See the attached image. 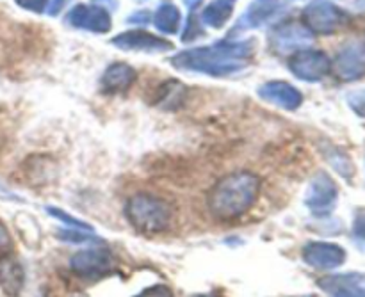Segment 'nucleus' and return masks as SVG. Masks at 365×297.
Masks as SVG:
<instances>
[{
	"instance_id": "f257e3e1",
	"label": "nucleus",
	"mask_w": 365,
	"mask_h": 297,
	"mask_svg": "<svg viewBox=\"0 0 365 297\" xmlns=\"http://www.w3.org/2000/svg\"><path fill=\"white\" fill-rule=\"evenodd\" d=\"M255 50V41H227L216 43L210 46H198L177 53L171 59V64L178 70L196 71V73L225 77L241 71L250 64V59Z\"/></svg>"
},
{
	"instance_id": "f03ea898",
	"label": "nucleus",
	"mask_w": 365,
	"mask_h": 297,
	"mask_svg": "<svg viewBox=\"0 0 365 297\" xmlns=\"http://www.w3.org/2000/svg\"><path fill=\"white\" fill-rule=\"evenodd\" d=\"M260 191L257 174L241 171L221 178L209 196V209L217 219H235L255 203Z\"/></svg>"
},
{
	"instance_id": "7ed1b4c3",
	"label": "nucleus",
	"mask_w": 365,
	"mask_h": 297,
	"mask_svg": "<svg viewBox=\"0 0 365 297\" xmlns=\"http://www.w3.org/2000/svg\"><path fill=\"white\" fill-rule=\"evenodd\" d=\"M125 212L132 226L145 234L164 231L171 219L170 205L152 194H135L128 199Z\"/></svg>"
},
{
	"instance_id": "20e7f679",
	"label": "nucleus",
	"mask_w": 365,
	"mask_h": 297,
	"mask_svg": "<svg viewBox=\"0 0 365 297\" xmlns=\"http://www.w3.org/2000/svg\"><path fill=\"white\" fill-rule=\"evenodd\" d=\"M307 28L316 34H334L348 20V14L328 0H316L303 9Z\"/></svg>"
},
{
	"instance_id": "39448f33",
	"label": "nucleus",
	"mask_w": 365,
	"mask_h": 297,
	"mask_svg": "<svg viewBox=\"0 0 365 297\" xmlns=\"http://www.w3.org/2000/svg\"><path fill=\"white\" fill-rule=\"evenodd\" d=\"M289 70L292 75L305 82H317L327 77L331 70V63L328 56L321 50H298L289 59Z\"/></svg>"
},
{
	"instance_id": "423d86ee",
	"label": "nucleus",
	"mask_w": 365,
	"mask_h": 297,
	"mask_svg": "<svg viewBox=\"0 0 365 297\" xmlns=\"http://www.w3.org/2000/svg\"><path fill=\"white\" fill-rule=\"evenodd\" d=\"M269 43L278 53H287L310 45L312 43V32L307 28V25L287 20L271 31Z\"/></svg>"
},
{
	"instance_id": "0eeeda50",
	"label": "nucleus",
	"mask_w": 365,
	"mask_h": 297,
	"mask_svg": "<svg viewBox=\"0 0 365 297\" xmlns=\"http://www.w3.org/2000/svg\"><path fill=\"white\" fill-rule=\"evenodd\" d=\"M68 21L71 27L82 28V31L98 32V34H106L113 27V20H110L109 11L103 7L88 6V4H77L73 9L68 13Z\"/></svg>"
},
{
	"instance_id": "6e6552de",
	"label": "nucleus",
	"mask_w": 365,
	"mask_h": 297,
	"mask_svg": "<svg viewBox=\"0 0 365 297\" xmlns=\"http://www.w3.org/2000/svg\"><path fill=\"white\" fill-rule=\"evenodd\" d=\"M113 45L121 50H130V52H148V53H160L171 50V43L166 39L159 38L155 34L135 28V31H127L113 38Z\"/></svg>"
},
{
	"instance_id": "1a4fd4ad",
	"label": "nucleus",
	"mask_w": 365,
	"mask_h": 297,
	"mask_svg": "<svg viewBox=\"0 0 365 297\" xmlns=\"http://www.w3.org/2000/svg\"><path fill=\"white\" fill-rule=\"evenodd\" d=\"M114 256L109 249H86L71 259L70 266L77 274L84 278H96L113 269Z\"/></svg>"
},
{
	"instance_id": "9d476101",
	"label": "nucleus",
	"mask_w": 365,
	"mask_h": 297,
	"mask_svg": "<svg viewBox=\"0 0 365 297\" xmlns=\"http://www.w3.org/2000/svg\"><path fill=\"white\" fill-rule=\"evenodd\" d=\"M337 185L327 173H317L310 182L307 207L314 214H328L337 202Z\"/></svg>"
},
{
	"instance_id": "9b49d317",
	"label": "nucleus",
	"mask_w": 365,
	"mask_h": 297,
	"mask_svg": "<svg viewBox=\"0 0 365 297\" xmlns=\"http://www.w3.org/2000/svg\"><path fill=\"white\" fill-rule=\"evenodd\" d=\"M303 259L309 266L321 271L337 269L344 264L346 251L331 242H310L303 249Z\"/></svg>"
},
{
	"instance_id": "f8f14e48",
	"label": "nucleus",
	"mask_w": 365,
	"mask_h": 297,
	"mask_svg": "<svg viewBox=\"0 0 365 297\" xmlns=\"http://www.w3.org/2000/svg\"><path fill=\"white\" fill-rule=\"evenodd\" d=\"M319 287L330 297H365V274H330L321 278Z\"/></svg>"
},
{
	"instance_id": "ddd939ff",
	"label": "nucleus",
	"mask_w": 365,
	"mask_h": 297,
	"mask_svg": "<svg viewBox=\"0 0 365 297\" xmlns=\"http://www.w3.org/2000/svg\"><path fill=\"white\" fill-rule=\"evenodd\" d=\"M334 73L344 82L359 80L365 75V50L359 45H348L334 61Z\"/></svg>"
},
{
	"instance_id": "4468645a",
	"label": "nucleus",
	"mask_w": 365,
	"mask_h": 297,
	"mask_svg": "<svg viewBox=\"0 0 365 297\" xmlns=\"http://www.w3.org/2000/svg\"><path fill=\"white\" fill-rule=\"evenodd\" d=\"M259 95L262 96L266 102H271L274 103V105L287 110H296L303 102L302 93H299L294 85L282 80H273L264 84L262 88L259 89Z\"/></svg>"
},
{
	"instance_id": "2eb2a0df",
	"label": "nucleus",
	"mask_w": 365,
	"mask_h": 297,
	"mask_svg": "<svg viewBox=\"0 0 365 297\" xmlns=\"http://www.w3.org/2000/svg\"><path fill=\"white\" fill-rule=\"evenodd\" d=\"M282 9L280 0H253L235 28H255L267 24Z\"/></svg>"
},
{
	"instance_id": "dca6fc26",
	"label": "nucleus",
	"mask_w": 365,
	"mask_h": 297,
	"mask_svg": "<svg viewBox=\"0 0 365 297\" xmlns=\"http://www.w3.org/2000/svg\"><path fill=\"white\" fill-rule=\"evenodd\" d=\"M135 70L125 63H116L106 70L102 77V88L107 93H120L135 82Z\"/></svg>"
},
{
	"instance_id": "f3484780",
	"label": "nucleus",
	"mask_w": 365,
	"mask_h": 297,
	"mask_svg": "<svg viewBox=\"0 0 365 297\" xmlns=\"http://www.w3.org/2000/svg\"><path fill=\"white\" fill-rule=\"evenodd\" d=\"M235 0H212L209 6L203 9L202 21L207 27L221 28L225 27L228 20H230L232 13H234Z\"/></svg>"
},
{
	"instance_id": "a211bd4d",
	"label": "nucleus",
	"mask_w": 365,
	"mask_h": 297,
	"mask_svg": "<svg viewBox=\"0 0 365 297\" xmlns=\"http://www.w3.org/2000/svg\"><path fill=\"white\" fill-rule=\"evenodd\" d=\"M180 11L171 2H163L153 13V25L164 34H175L180 27Z\"/></svg>"
},
{
	"instance_id": "6ab92c4d",
	"label": "nucleus",
	"mask_w": 365,
	"mask_h": 297,
	"mask_svg": "<svg viewBox=\"0 0 365 297\" xmlns=\"http://www.w3.org/2000/svg\"><path fill=\"white\" fill-rule=\"evenodd\" d=\"M24 283V273L21 267L13 260H2L0 262V287L11 296H16Z\"/></svg>"
},
{
	"instance_id": "aec40b11",
	"label": "nucleus",
	"mask_w": 365,
	"mask_h": 297,
	"mask_svg": "<svg viewBox=\"0 0 365 297\" xmlns=\"http://www.w3.org/2000/svg\"><path fill=\"white\" fill-rule=\"evenodd\" d=\"M184 93H185L184 84H180V82L177 80H171L160 88V95L159 98H157V103L164 105L166 109H173V107L180 105L182 103V100H184Z\"/></svg>"
},
{
	"instance_id": "412c9836",
	"label": "nucleus",
	"mask_w": 365,
	"mask_h": 297,
	"mask_svg": "<svg viewBox=\"0 0 365 297\" xmlns=\"http://www.w3.org/2000/svg\"><path fill=\"white\" fill-rule=\"evenodd\" d=\"M348 103H349V107L355 110V114H359L360 118H365V89L349 93Z\"/></svg>"
},
{
	"instance_id": "4be33fe9",
	"label": "nucleus",
	"mask_w": 365,
	"mask_h": 297,
	"mask_svg": "<svg viewBox=\"0 0 365 297\" xmlns=\"http://www.w3.org/2000/svg\"><path fill=\"white\" fill-rule=\"evenodd\" d=\"M57 237L63 239V241H66V242L93 241V237L89 235V231H84V234H82V230H71V228H68V230H63L59 235H57Z\"/></svg>"
},
{
	"instance_id": "5701e85b",
	"label": "nucleus",
	"mask_w": 365,
	"mask_h": 297,
	"mask_svg": "<svg viewBox=\"0 0 365 297\" xmlns=\"http://www.w3.org/2000/svg\"><path fill=\"white\" fill-rule=\"evenodd\" d=\"M200 31H202V25H200V21L191 14V18L187 20V25H185V31H184V36H182V39H184V41H195L196 38L202 36V32Z\"/></svg>"
},
{
	"instance_id": "b1692460",
	"label": "nucleus",
	"mask_w": 365,
	"mask_h": 297,
	"mask_svg": "<svg viewBox=\"0 0 365 297\" xmlns=\"http://www.w3.org/2000/svg\"><path fill=\"white\" fill-rule=\"evenodd\" d=\"M48 212L52 214V216H56L57 219H61V221H64V223L68 224V226H73V228H84V230H89L91 231V228L88 226V224H84L82 223V221H77V219H73V217H70L68 216V214H64V212H61V210H57V209H48Z\"/></svg>"
},
{
	"instance_id": "393cba45",
	"label": "nucleus",
	"mask_w": 365,
	"mask_h": 297,
	"mask_svg": "<svg viewBox=\"0 0 365 297\" xmlns=\"http://www.w3.org/2000/svg\"><path fill=\"white\" fill-rule=\"evenodd\" d=\"M14 2L24 9L32 11V13H43L48 6V0H14Z\"/></svg>"
},
{
	"instance_id": "a878e982",
	"label": "nucleus",
	"mask_w": 365,
	"mask_h": 297,
	"mask_svg": "<svg viewBox=\"0 0 365 297\" xmlns=\"http://www.w3.org/2000/svg\"><path fill=\"white\" fill-rule=\"evenodd\" d=\"M353 235L359 242H365V210H360L353 223Z\"/></svg>"
},
{
	"instance_id": "bb28decb",
	"label": "nucleus",
	"mask_w": 365,
	"mask_h": 297,
	"mask_svg": "<svg viewBox=\"0 0 365 297\" xmlns=\"http://www.w3.org/2000/svg\"><path fill=\"white\" fill-rule=\"evenodd\" d=\"M138 297H173V294L164 285H155V287H150L146 291H143Z\"/></svg>"
},
{
	"instance_id": "cd10ccee",
	"label": "nucleus",
	"mask_w": 365,
	"mask_h": 297,
	"mask_svg": "<svg viewBox=\"0 0 365 297\" xmlns=\"http://www.w3.org/2000/svg\"><path fill=\"white\" fill-rule=\"evenodd\" d=\"M9 249H11V237L9 234H7L6 226L0 223V255H6Z\"/></svg>"
},
{
	"instance_id": "c85d7f7f",
	"label": "nucleus",
	"mask_w": 365,
	"mask_h": 297,
	"mask_svg": "<svg viewBox=\"0 0 365 297\" xmlns=\"http://www.w3.org/2000/svg\"><path fill=\"white\" fill-rule=\"evenodd\" d=\"M64 6V0H48V6H46V11L48 14H57L61 11V7Z\"/></svg>"
},
{
	"instance_id": "c756f323",
	"label": "nucleus",
	"mask_w": 365,
	"mask_h": 297,
	"mask_svg": "<svg viewBox=\"0 0 365 297\" xmlns=\"http://www.w3.org/2000/svg\"><path fill=\"white\" fill-rule=\"evenodd\" d=\"M95 4L103 9H116L118 7V0H95Z\"/></svg>"
},
{
	"instance_id": "7c9ffc66",
	"label": "nucleus",
	"mask_w": 365,
	"mask_h": 297,
	"mask_svg": "<svg viewBox=\"0 0 365 297\" xmlns=\"http://www.w3.org/2000/svg\"><path fill=\"white\" fill-rule=\"evenodd\" d=\"M185 4H187V7L195 9V7H198L202 4V0H185Z\"/></svg>"
},
{
	"instance_id": "2f4dec72",
	"label": "nucleus",
	"mask_w": 365,
	"mask_h": 297,
	"mask_svg": "<svg viewBox=\"0 0 365 297\" xmlns=\"http://www.w3.org/2000/svg\"><path fill=\"white\" fill-rule=\"evenodd\" d=\"M200 297H216V296H200Z\"/></svg>"
}]
</instances>
